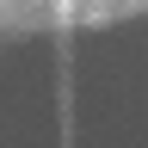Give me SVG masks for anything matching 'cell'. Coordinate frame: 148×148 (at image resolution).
<instances>
[]
</instances>
